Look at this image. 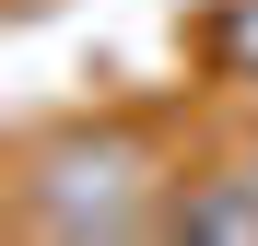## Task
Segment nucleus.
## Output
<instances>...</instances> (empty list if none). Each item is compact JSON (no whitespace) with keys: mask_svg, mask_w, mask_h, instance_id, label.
<instances>
[{"mask_svg":"<svg viewBox=\"0 0 258 246\" xmlns=\"http://www.w3.org/2000/svg\"><path fill=\"white\" fill-rule=\"evenodd\" d=\"M211 59H246V70H258V0H235V12H211Z\"/></svg>","mask_w":258,"mask_h":246,"instance_id":"nucleus-1","label":"nucleus"}]
</instances>
